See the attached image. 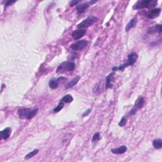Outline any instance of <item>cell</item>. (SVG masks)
I'll list each match as a JSON object with an SVG mask.
<instances>
[{
	"instance_id": "1",
	"label": "cell",
	"mask_w": 162,
	"mask_h": 162,
	"mask_svg": "<svg viewBox=\"0 0 162 162\" xmlns=\"http://www.w3.org/2000/svg\"><path fill=\"white\" fill-rule=\"evenodd\" d=\"M38 110V108H21L18 110V115L21 119L30 120L37 115Z\"/></svg>"
},
{
	"instance_id": "2",
	"label": "cell",
	"mask_w": 162,
	"mask_h": 162,
	"mask_svg": "<svg viewBox=\"0 0 162 162\" xmlns=\"http://www.w3.org/2000/svg\"><path fill=\"white\" fill-rule=\"evenodd\" d=\"M157 4L158 1L156 0H139L134 4L132 8L134 10L151 8L155 7Z\"/></svg>"
},
{
	"instance_id": "3",
	"label": "cell",
	"mask_w": 162,
	"mask_h": 162,
	"mask_svg": "<svg viewBox=\"0 0 162 162\" xmlns=\"http://www.w3.org/2000/svg\"><path fill=\"white\" fill-rule=\"evenodd\" d=\"M138 58V55L137 53H131L129 55L128 60H127V61L126 62L124 63V64H122V65H121L118 67H113L112 69V70L114 72L117 71V70L124 71L126 67H127L129 66L133 65L135 63V61H137Z\"/></svg>"
},
{
	"instance_id": "4",
	"label": "cell",
	"mask_w": 162,
	"mask_h": 162,
	"mask_svg": "<svg viewBox=\"0 0 162 162\" xmlns=\"http://www.w3.org/2000/svg\"><path fill=\"white\" fill-rule=\"evenodd\" d=\"M75 64L73 61H64L61 63L57 69L58 73H64L67 71H73L75 69Z\"/></svg>"
},
{
	"instance_id": "5",
	"label": "cell",
	"mask_w": 162,
	"mask_h": 162,
	"mask_svg": "<svg viewBox=\"0 0 162 162\" xmlns=\"http://www.w3.org/2000/svg\"><path fill=\"white\" fill-rule=\"evenodd\" d=\"M98 20V18L95 16H90L86 19L84 20L82 22L77 25V27L80 29H84L91 27L95 24Z\"/></svg>"
},
{
	"instance_id": "6",
	"label": "cell",
	"mask_w": 162,
	"mask_h": 162,
	"mask_svg": "<svg viewBox=\"0 0 162 162\" xmlns=\"http://www.w3.org/2000/svg\"><path fill=\"white\" fill-rule=\"evenodd\" d=\"M87 44H88L87 41L83 39V40L75 42L74 43L71 44L70 48L74 51H80V50H83L84 48H86V47L87 46Z\"/></svg>"
},
{
	"instance_id": "7",
	"label": "cell",
	"mask_w": 162,
	"mask_h": 162,
	"mask_svg": "<svg viewBox=\"0 0 162 162\" xmlns=\"http://www.w3.org/2000/svg\"><path fill=\"white\" fill-rule=\"evenodd\" d=\"M144 104V99L143 97H140L138 100L135 102V105L134 107V108L130 110V112H129V115H134L137 112L138 109H141Z\"/></svg>"
},
{
	"instance_id": "8",
	"label": "cell",
	"mask_w": 162,
	"mask_h": 162,
	"mask_svg": "<svg viewBox=\"0 0 162 162\" xmlns=\"http://www.w3.org/2000/svg\"><path fill=\"white\" fill-rule=\"evenodd\" d=\"M96 2V1H89V2L83 3H81V4H78L77 5V7H76L77 13L79 14L84 13L89 7H90L91 4H92L95 3Z\"/></svg>"
},
{
	"instance_id": "9",
	"label": "cell",
	"mask_w": 162,
	"mask_h": 162,
	"mask_svg": "<svg viewBox=\"0 0 162 162\" xmlns=\"http://www.w3.org/2000/svg\"><path fill=\"white\" fill-rule=\"evenodd\" d=\"M160 13H161L160 8H155L146 12L144 13V16L149 19H154L156 17H158Z\"/></svg>"
},
{
	"instance_id": "10",
	"label": "cell",
	"mask_w": 162,
	"mask_h": 162,
	"mask_svg": "<svg viewBox=\"0 0 162 162\" xmlns=\"http://www.w3.org/2000/svg\"><path fill=\"white\" fill-rule=\"evenodd\" d=\"M86 33V29H78L74 30L72 34V37L74 40H78L82 38Z\"/></svg>"
},
{
	"instance_id": "11",
	"label": "cell",
	"mask_w": 162,
	"mask_h": 162,
	"mask_svg": "<svg viewBox=\"0 0 162 162\" xmlns=\"http://www.w3.org/2000/svg\"><path fill=\"white\" fill-rule=\"evenodd\" d=\"M62 80H67L66 78L65 77H59L58 78V79H51L50 80V81L49 82V86L51 89H52V90H55V89H56L57 87H58L59 86V84H60V82Z\"/></svg>"
},
{
	"instance_id": "12",
	"label": "cell",
	"mask_w": 162,
	"mask_h": 162,
	"mask_svg": "<svg viewBox=\"0 0 162 162\" xmlns=\"http://www.w3.org/2000/svg\"><path fill=\"white\" fill-rule=\"evenodd\" d=\"M147 34H155L156 33H161V25L157 24L152 27H150L147 29Z\"/></svg>"
},
{
	"instance_id": "13",
	"label": "cell",
	"mask_w": 162,
	"mask_h": 162,
	"mask_svg": "<svg viewBox=\"0 0 162 162\" xmlns=\"http://www.w3.org/2000/svg\"><path fill=\"white\" fill-rule=\"evenodd\" d=\"M115 72H112L109 74L106 77V89H111L113 87V82H114V77H115Z\"/></svg>"
},
{
	"instance_id": "14",
	"label": "cell",
	"mask_w": 162,
	"mask_h": 162,
	"mask_svg": "<svg viewBox=\"0 0 162 162\" xmlns=\"http://www.w3.org/2000/svg\"><path fill=\"white\" fill-rule=\"evenodd\" d=\"M127 151V146L125 145L119 146V147L118 148H113L111 150L112 153L115 155H122V154L125 153Z\"/></svg>"
},
{
	"instance_id": "15",
	"label": "cell",
	"mask_w": 162,
	"mask_h": 162,
	"mask_svg": "<svg viewBox=\"0 0 162 162\" xmlns=\"http://www.w3.org/2000/svg\"><path fill=\"white\" fill-rule=\"evenodd\" d=\"M12 134V129L10 127L5 128L2 131H1V139H7Z\"/></svg>"
},
{
	"instance_id": "16",
	"label": "cell",
	"mask_w": 162,
	"mask_h": 162,
	"mask_svg": "<svg viewBox=\"0 0 162 162\" xmlns=\"http://www.w3.org/2000/svg\"><path fill=\"white\" fill-rule=\"evenodd\" d=\"M80 79H81V77L79 75H77V76L75 77L74 79H72L70 81H69V82L67 84L65 88L67 89V90H68V89H70V88L73 87L75 85L77 84L78 83V82L79 81Z\"/></svg>"
},
{
	"instance_id": "17",
	"label": "cell",
	"mask_w": 162,
	"mask_h": 162,
	"mask_svg": "<svg viewBox=\"0 0 162 162\" xmlns=\"http://www.w3.org/2000/svg\"><path fill=\"white\" fill-rule=\"evenodd\" d=\"M137 22H138V19L136 18H132L130 20V22L127 24L126 27H125V31H126V32H129L130 29L135 27Z\"/></svg>"
},
{
	"instance_id": "18",
	"label": "cell",
	"mask_w": 162,
	"mask_h": 162,
	"mask_svg": "<svg viewBox=\"0 0 162 162\" xmlns=\"http://www.w3.org/2000/svg\"><path fill=\"white\" fill-rule=\"evenodd\" d=\"M153 145L155 149H161L162 147V141L160 139H155L153 141Z\"/></svg>"
},
{
	"instance_id": "19",
	"label": "cell",
	"mask_w": 162,
	"mask_h": 162,
	"mask_svg": "<svg viewBox=\"0 0 162 162\" xmlns=\"http://www.w3.org/2000/svg\"><path fill=\"white\" fill-rule=\"evenodd\" d=\"M74 100V98L70 95H66L61 99V101L64 102V103H70L73 101Z\"/></svg>"
},
{
	"instance_id": "20",
	"label": "cell",
	"mask_w": 162,
	"mask_h": 162,
	"mask_svg": "<svg viewBox=\"0 0 162 162\" xmlns=\"http://www.w3.org/2000/svg\"><path fill=\"white\" fill-rule=\"evenodd\" d=\"M64 107V103L60 101V103H58V106H57L56 108H55L53 109V112L54 113H57V112H59L60 110H61V109H63V108Z\"/></svg>"
},
{
	"instance_id": "21",
	"label": "cell",
	"mask_w": 162,
	"mask_h": 162,
	"mask_svg": "<svg viewBox=\"0 0 162 162\" xmlns=\"http://www.w3.org/2000/svg\"><path fill=\"white\" fill-rule=\"evenodd\" d=\"M39 152V149H34V151H31L30 153H28L27 155H26L25 156V159H29L30 158H33V156H34L36 155H37Z\"/></svg>"
},
{
	"instance_id": "22",
	"label": "cell",
	"mask_w": 162,
	"mask_h": 162,
	"mask_svg": "<svg viewBox=\"0 0 162 162\" xmlns=\"http://www.w3.org/2000/svg\"><path fill=\"white\" fill-rule=\"evenodd\" d=\"M127 121L126 118H125V117H123L122 119L121 120V121H120V122L118 123V125L121 127H124L125 125L127 124Z\"/></svg>"
},
{
	"instance_id": "23",
	"label": "cell",
	"mask_w": 162,
	"mask_h": 162,
	"mask_svg": "<svg viewBox=\"0 0 162 162\" xmlns=\"http://www.w3.org/2000/svg\"><path fill=\"white\" fill-rule=\"evenodd\" d=\"M100 139V134L99 132H96L93 135L92 138V141H97Z\"/></svg>"
},
{
	"instance_id": "24",
	"label": "cell",
	"mask_w": 162,
	"mask_h": 162,
	"mask_svg": "<svg viewBox=\"0 0 162 162\" xmlns=\"http://www.w3.org/2000/svg\"><path fill=\"white\" fill-rule=\"evenodd\" d=\"M79 3H81L80 1H71L70 3V7H74L75 5H77Z\"/></svg>"
},
{
	"instance_id": "25",
	"label": "cell",
	"mask_w": 162,
	"mask_h": 162,
	"mask_svg": "<svg viewBox=\"0 0 162 162\" xmlns=\"http://www.w3.org/2000/svg\"><path fill=\"white\" fill-rule=\"evenodd\" d=\"M15 2H16L15 1H6V3H5V6H6V7H7L8 6H10V5H12Z\"/></svg>"
},
{
	"instance_id": "26",
	"label": "cell",
	"mask_w": 162,
	"mask_h": 162,
	"mask_svg": "<svg viewBox=\"0 0 162 162\" xmlns=\"http://www.w3.org/2000/svg\"><path fill=\"white\" fill-rule=\"evenodd\" d=\"M91 109H88L87 111H86L84 113L82 114V117H86V116L88 115L91 113Z\"/></svg>"
}]
</instances>
